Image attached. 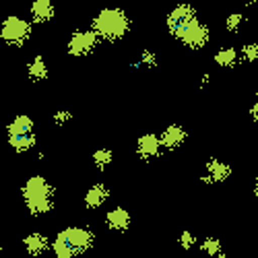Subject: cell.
<instances>
[{"mask_svg":"<svg viewBox=\"0 0 258 258\" xmlns=\"http://www.w3.org/2000/svg\"><path fill=\"white\" fill-rule=\"evenodd\" d=\"M95 242V235L87 227H64L62 231L56 233L52 242V252L56 258H77L79 254L87 252Z\"/></svg>","mask_w":258,"mask_h":258,"instance_id":"cell-1","label":"cell"},{"mask_svg":"<svg viewBox=\"0 0 258 258\" xmlns=\"http://www.w3.org/2000/svg\"><path fill=\"white\" fill-rule=\"evenodd\" d=\"M131 25H133L131 17H128L126 11H122L120 7H105L91 21V29L103 41H118V39H122L128 31H131Z\"/></svg>","mask_w":258,"mask_h":258,"instance_id":"cell-2","label":"cell"},{"mask_svg":"<svg viewBox=\"0 0 258 258\" xmlns=\"http://www.w3.org/2000/svg\"><path fill=\"white\" fill-rule=\"evenodd\" d=\"M21 197L31 215H46L54 205V188L44 176H29L21 188Z\"/></svg>","mask_w":258,"mask_h":258,"instance_id":"cell-3","label":"cell"},{"mask_svg":"<svg viewBox=\"0 0 258 258\" xmlns=\"http://www.w3.org/2000/svg\"><path fill=\"white\" fill-rule=\"evenodd\" d=\"M33 23L19 15H9L0 25V37L9 46H25V41L31 37Z\"/></svg>","mask_w":258,"mask_h":258,"instance_id":"cell-4","label":"cell"},{"mask_svg":"<svg viewBox=\"0 0 258 258\" xmlns=\"http://www.w3.org/2000/svg\"><path fill=\"white\" fill-rule=\"evenodd\" d=\"M176 39L182 41V44L186 48H190V50H201V48H205L209 44L211 29L205 23H201L199 17H197L195 21H190V23L176 35Z\"/></svg>","mask_w":258,"mask_h":258,"instance_id":"cell-5","label":"cell"},{"mask_svg":"<svg viewBox=\"0 0 258 258\" xmlns=\"http://www.w3.org/2000/svg\"><path fill=\"white\" fill-rule=\"evenodd\" d=\"M99 44V35L93 29H79L69 37V44H67V52L73 58H83V56H89Z\"/></svg>","mask_w":258,"mask_h":258,"instance_id":"cell-6","label":"cell"},{"mask_svg":"<svg viewBox=\"0 0 258 258\" xmlns=\"http://www.w3.org/2000/svg\"><path fill=\"white\" fill-rule=\"evenodd\" d=\"M197 19V11L192 9L190 5H186V3H180V5H176L174 9L169 11V15H167V29H169V33L171 35H178L190 21H195Z\"/></svg>","mask_w":258,"mask_h":258,"instance_id":"cell-7","label":"cell"},{"mask_svg":"<svg viewBox=\"0 0 258 258\" xmlns=\"http://www.w3.org/2000/svg\"><path fill=\"white\" fill-rule=\"evenodd\" d=\"M229 176H231L229 163H225L223 159H209L205 165V174L201 176V182L217 184V182H225Z\"/></svg>","mask_w":258,"mask_h":258,"instance_id":"cell-8","label":"cell"},{"mask_svg":"<svg viewBox=\"0 0 258 258\" xmlns=\"http://www.w3.org/2000/svg\"><path fill=\"white\" fill-rule=\"evenodd\" d=\"M161 137L159 135H153V133H147V135H141L137 139V153L141 159L149 161V159H153L161 153Z\"/></svg>","mask_w":258,"mask_h":258,"instance_id":"cell-9","label":"cell"},{"mask_svg":"<svg viewBox=\"0 0 258 258\" xmlns=\"http://www.w3.org/2000/svg\"><path fill=\"white\" fill-rule=\"evenodd\" d=\"M23 248L29 256H41V254H46L48 250H52V242L46 233H41V231H31L27 233L23 240Z\"/></svg>","mask_w":258,"mask_h":258,"instance_id":"cell-10","label":"cell"},{"mask_svg":"<svg viewBox=\"0 0 258 258\" xmlns=\"http://www.w3.org/2000/svg\"><path fill=\"white\" fill-rule=\"evenodd\" d=\"M54 3L52 0H31L29 5V17H31V23L35 25H46L54 19Z\"/></svg>","mask_w":258,"mask_h":258,"instance_id":"cell-11","label":"cell"},{"mask_svg":"<svg viewBox=\"0 0 258 258\" xmlns=\"http://www.w3.org/2000/svg\"><path fill=\"white\" fill-rule=\"evenodd\" d=\"M105 225H107V229H112V231H118V233H122V231H126L128 227H131V221H133V217H131V213H128L126 209H122V207H114V209H110L105 213Z\"/></svg>","mask_w":258,"mask_h":258,"instance_id":"cell-12","label":"cell"},{"mask_svg":"<svg viewBox=\"0 0 258 258\" xmlns=\"http://www.w3.org/2000/svg\"><path fill=\"white\" fill-rule=\"evenodd\" d=\"M35 135V122L27 116V114H19L11 120V124L7 126V137L9 139H17V137H29Z\"/></svg>","mask_w":258,"mask_h":258,"instance_id":"cell-13","label":"cell"},{"mask_svg":"<svg viewBox=\"0 0 258 258\" xmlns=\"http://www.w3.org/2000/svg\"><path fill=\"white\" fill-rule=\"evenodd\" d=\"M161 137V145L163 149H169V151H176L180 149L184 143H186V131L178 124H169L163 128V133L159 135Z\"/></svg>","mask_w":258,"mask_h":258,"instance_id":"cell-14","label":"cell"},{"mask_svg":"<svg viewBox=\"0 0 258 258\" xmlns=\"http://www.w3.org/2000/svg\"><path fill=\"white\" fill-rule=\"evenodd\" d=\"M107 199H110V190H107V186H103V184H93L91 188H87V192H85V205L89 209H99Z\"/></svg>","mask_w":258,"mask_h":258,"instance_id":"cell-15","label":"cell"},{"mask_svg":"<svg viewBox=\"0 0 258 258\" xmlns=\"http://www.w3.org/2000/svg\"><path fill=\"white\" fill-rule=\"evenodd\" d=\"M240 60H242L240 50H235L233 46H225L215 52V64H217L219 69H233Z\"/></svg>","mask_w":258,"mask_h":258,"instance_id":"cell-16","label":"cell"},{"mask_svg":"<svg viewBox=\"0 0 258 258\" xmlns=\"http://www.w3.org/2000/svg\"><path fill=\"white\" fill-rule=\"evenodd\" d=\"M48 75H50V67H48L46 58H44V56L31 58V62L27 64V77H29L31 81H37V83H39V81H46Z\"/></svg>","mask_w":258,"mask_h":258,"instance_id":"cell-17","label":"cell"},{"mask_svg":"<svg viewBox=\"0 0 258 258\" xmlns=\"http://www.w3.org/2000/svg\"><path fill=\"white\" fill-rule=\"evenodd\" d=\"M37 139L35 135H29V137H17V139H9V145L15 149L17 153H27L35 147Z\"/></svg>","mask_w":258,"mask_h":258,"instance_id":"cell-18","label":"cell"},{"mask_svg":"<svg viewBox=\"0 0 258 258\" xmlns=\"http://www.w3.org/2000/svg\"><path fill=\"white\" fill-rule=\"evenodd\" d=\"M91 161H93L95 167L103 169V167H107V165H112V161H114V151H110V149H97V151L91 155Z\"/></svg>","mask_w":258,"mask_h":258,"instance_id":"cell-19","label":"cell"},{"mask_svg":"<svg viewBox=\"0 0 258 258\" xmlns=\"http://www.w3.org/2000/svg\"><path fill=\"white\" fill-rule=\"evenodd\" d=\"M244 21H246V17H244V13H240V11H233V13H229L227 17H225V29L227 31H240L242 29V25H244Z\"/></svg>","mask_w":258,"mask_h":258,"instance_id":"cell-20","label":"cell"},{"mask_svg":"<svg viewBox=\"0 0 258 258\" xmlns=\"http://www.w3.org/2000/svg\"><path fill=\"white\" fill-rule=\"evenodd\" d=\"M133 67H137V69H143V67L145 69H153V67H157V54L151 52V50H143L139 60L133 64Z\"/></svg>","mask_w":258,"mask_h":258,"instance_id":"cell-21","label":"cell"},{"mask_svg":"<svg viewBox=\"0 0 258 258\" xmlns=\"http://www.w3.org/2000/svg\"><path fill=\"white\" fill-rule=\"evenodd\" d=\"M201 250H203L207 256H211V258L221 256V244H219L217 238H205L203 244H201Z\"/></svg>","mask_w":258,"mask_h":258,"instance_id":"cell-22","label":"cell"},{"mask_svg":"<svg viewBox=\"0 0 258 258\" xmlns=\"http://www.w3.org/2000/svg\"><path fill=\"white\" fill-rule=\"evenodd\" d=\"M240 56L244 62H258V44H244V48L240 50Z\"/></svg>","mask_w":258,"mask_h":258,"instance_id":"cell-23","label":"cell"},{"mask_svg":"<svg viewBox=\"0 0 258 258\" xmlns=\"http://www.w3.org/2000/svg\"><path fill=\"white\" fill-rule=\"evenodd\" d=\"M195 244H197V235L192 233V231H182V233H180V246H182V248L190 250Z\"/></svg>","mask_w":258,"mask_h":258,"instance_id":"cell-24","label":"cell"},{"mask_svg":"<svg viewBox=\"0 0 258 258\" xmlns=\"http://www.w3.org/2000/svg\"><path fill=\"white\" fill-rule=\"evenodd\" d=\"M52 120H54L58 126H64L67 122H71V120H73V114H71L69 110H58V112H54Z\"/></svg>","mask_w":258,"mask_h":258,"instance_id":"cell-25","label":"cell"},{"mask_svg":"<svg viewBox=\"0 0 258 258\" xmlns=\"http://www.w3.org/2000/svg\"><path fill=\"white\" fill-rule=\"evenodd\" d=\"M250 116H252L254 122H258V93H256V101H254L252 107H250Z\"/></svg>","mask_w":258,"mask_h":258,"instance_id":"cell-26","label":"cell"},{"mask_svg":"<svg viewBox=\"0 0 258 258\" xmlns=\"http://www.w3.org/2000/svg\"><path fill=\"white\" fill-rule=\"evenodd\" d=\"M246 5H248V7H256L258 0H246Z\"/></svg>","mask_w":258,"mask_h":258,"instance_id":"cell-27","label":"cell"},{"mask_svg":"<svg viewBox=\"0 0 258 258\" xmlns=\"http://www.w3.org/2000/svg\"><path fill=\"white\" fill-rule=\"evenodd\" d=\"M252 190H254V195H256V197H258V180H256V182H254V186H252Z\"/></svg>","mask_w":258,"mask_h":258,"instance_id":"cell-28","label":"cell"},{"mask_svg":"<svg viewBox=\"0 0 258 258\" xmlns=\"http://www.w3.org/2000/svg\"><path fill=\"white\" fill-rule=\"evenodd\" d=\"M217 258H229V256H225V254H221V256H217Z\"/></svg>","mask_w":258,"mask_h":258,"instance_id":"cell-29","label":"cell"}]
</instances>
